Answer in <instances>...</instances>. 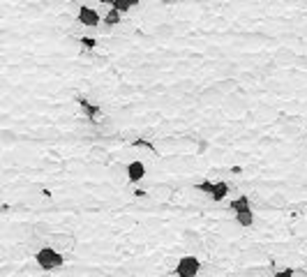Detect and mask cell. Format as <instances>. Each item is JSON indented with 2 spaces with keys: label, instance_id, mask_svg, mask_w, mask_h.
<instances>
[{
  "label": "cell",
  "instance_id": "cell-1",
  "mask_svg": "<svg viewBox=\"0 0 307 277\" xmlns=\"http://www.w3.org/2000/svg\"><path fill=\"white\" fill-rule=\"evenodd\" d=\"M229 210L233 213L238 226H243V229H249V226L256 222V215H254V210H252V201H249L247 194L236 197V199L229 203Z\"/></svg>",
  "mask_w": 307,
  "mask_h": 277
},
{
  "label": "cell",
  "instance_id": "cell-2",
  "mask_svg": "<svg viewBox=\"0 0 307 277\" xmlns=\"http://www.w3.org/2000/svg\"><path fill=\"white\" fill-rule=\"evenodd\" d=\"M35 263L39 266L42 270H60L65 266V254L58 250H53L51 245H44L35 252Z\"/></svg>",
  "mask_w": 307,
  "mask_h": 277
},
{
  "label": "cell",
  "instance_id": "cell-3",
  "mask_svg": "<svg viewBox=\"0 0 307 277\" xmlns=\"http://www.w3.org/2000/svg\"><path fill=\"white\" fill-rule=\"evenodd\" d=\"M196 190L203 192L208 199H212L215 203H219V201H224L229 197V192H231V185H229L227 180H217V182H212V180H201V182H196Z\"/></svg>",
  "mask_w": 307,
  "mask_h": 277
},
{
  "label": "cell",
  "instance_id": "cell-4",
  "mask_svg": "<svg viewBox=\"0 0 307 277\" xmlns=\"http://www.w3.org/2000/svg\"><path fill=\"white\" fill-rule=\"evenodd\" d=\"M199 270H201V261L196 257H183V259H178L173 273L175 277H196Z\"/></svg>",
  "mask_w": 307,
  "mask_h": 277
},
{
  "label": "cell",
  "instance_id": "cell-5",
  "mask_svg": "<svg viewBox=\"0 0 307 277\" xmlns=\"http://www.w3.org/2000/svg\"><path fill=\"white\" fill-rule=\"evenodd\" d=\"M77 23L83 28H97L102 23V17H99V12L95 7H90V5H81L77 9Z\"/></svg>",
  "mask_w": 307,
  "mask_h": 277
},
{
  "label": "cell",
  "instance_id": "cell-6",
  "mask_svg": "<svg viewBox=\"0 0 307 277\" xmlns=\"http://www.w3.org/2000/svg\"><path fill=\"white\" fill-rule=\"evenodd\" d=\"M77 104L81 106V111L86 113V120L95 122V125L102 120V113H104V109H102L99 104H93L90 99H86V97H79V99H77Z\"/></svg>",
  "mask_w": 307,
  "mask_h": 277
},
{
  "label": "cell",
  "instance_id": "cell-7",
  "mask_svg": "<svg viewBox=\"0 0 307 277\" xmlns=\"http://www.w3.org/2000/svg\"><path fill=\"white\" fill-rule=\"evenodd\" d=\"M146 178V164L141 159H134L127 164V180L130 182H141Z\"/></svg>",
  "mask_w": 307,
  "mask_h": 277
},
{
  "label": "cell",
  "instance_id": "cell-8",
  "mask_svg": "<svg viewBox=\"0 0 307 277\" xmlns=\"http://www.w3.org/2000/svg\"><path fill=\"white\" fill-rule=\"evenodd\" d=\"M120 23H123V14H120V12H115L114 7L106 9V14H104V26H106V28H115V26H120Z\"/></svg>",
  "mask_w": 307,
  "mask_h": 277
},
{
  "label": "cell",
  "instance_id": "cell-9",
  "mask_svg": "<svg viewBox=\"0 0 307 277\" xmlns=\"http://www.w3.org/2000/svg\"><path fill=\"white\" fill-rule=\"evenodd\" d=\"M141 0H115L114 2V9L115 12H120V14H125V12H130V9L139 7Z\"/></svg>",
  "mask_w": 307,
  "mask_h": 277
},
{
  "label": "cell",
  "instance_id": "cell-10",
  "mask_svg": "<svg viewBox=\"0 0 307 277\" xmlns=\"http://www.w3.org/2000/svg\"><path fill=\"white\" fill-rule=\"evenodd\" d=\"M293 273H296V268H280L275 270L270 277H293Z\"/></svg>",
  "mask_w": 307,
  "mask_h": 277
},
{
  "label": "cell",
  "instance_id": "cell-11",
  "mask_svg": "<svg viewBox=\"0 0 307 277\" xmlns=\"http://www.w3.org/2000/svg\"><path fill=\"white\" fill-rule=\"evenodd\" d=\"M81 46H83V49H95L97 42L95 40H90V37H83V40H81Z\"/></svg>",
  "mask_w": 307,
  "mask_h": 277
},
{
  "label": "cell",
  "instance_id": "cell-12",
  "mask_svg": "<svg viewBox=\"0 0 307 277\" xmlns=\"http://www.w3.org/2000/svg\"><path fill=\"white\" fill-rule=\"evenodd\" d=\"M97 2H99V5H104V7H114L115 0H97Z\"/></svg>",
  "mask_w": 307,
  "mask_h": 277
},
{
  "label": "cell",
  "instance_id": "cell-13",
  "mask_svg": "<svg viewBox=\"0 0 307 277\" xmlns=\"http://www.w3.org/2000/svg\"><path fill=\"white\" fill-rule=\"evenodd\" d=\"M293 277H307V270H296V273H293Z\"/></svg>",
  "mask_w": 307,
  "mask_h": 277
},
{
  "label": "cell",
  "instance_id": "cell-14",
  "mask_svg": "<svg viewBox=\"0 0 307 277\" xmlns=\"http://www.w3.org/2000/svg\"><path fill=\"white\" fill-rule=\"evenodd\" d=\"M159 2H164V5H173V2H178V0H159Z\"/></svg>",
  "mask_w": 307,
  "mask_h": 277
},
{
  "label": "cell",
  "instance_id": "cell-15",
  "mask_svg": "<svg viewBox=\"0 0 307 277\" xmlns=\"http://www.w3.org/2000/svg\"><path fill=\"white\" fill-rule=\"evenodd\" d=\"M0 42H2V37H0ZM2 53H5V42H2ZM0 69H2V62H0Z\"/></svg>",
  "mask_w": 307,
  "mask_h": 277
}]
</instances>
